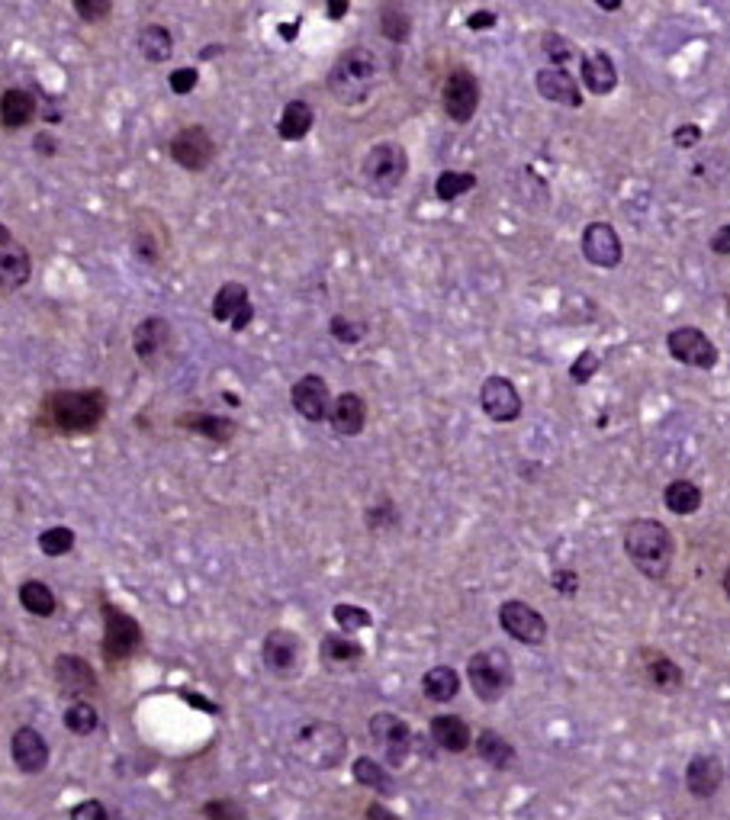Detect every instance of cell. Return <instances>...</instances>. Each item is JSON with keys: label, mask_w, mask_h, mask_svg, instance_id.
I'll return each mask as SVG.
<instances>
[{"label": "cell", "mask_w": 730, "mask_h": 820, "mask_svg": "<svg viewBox=\"0 0 730 820\" xmlns=\"http://www.w3.org/2000/svg\"><path fill=\"white\" fill-rule=\"evenodd\" d=\"M386 81V65L383 58L367 49V46H354V49H345L335 65L329 71V94L341 103V107H364V103L374 97Z\"/></svg>", "instance_id": "cell-1"}, {"label": "cell", "mask_w": 730, "mask_h": 820, "mask_svg": "<svg viewBox=\"0 0 730 820\" xmlns=\"http://www.w3.org/2000/svg\"><path fill=\"white\" fill-rule=\"evenodd\" d=\"M621 544H624L628 560L634 563V570L640 576L653 579V583H663L669 570H673L676 538L663 521H657V518L628 521V525H624V534H621Z\"/></svg>", "instance_id": "cell-2"}, {"label": "cell", "mask_w": 730, "mask_h": 820, "mask_svg": "<svg viewBox=\"0 0 730 820\" xmlns=\"http://www.w3.org/2000/svg\"><path fill=\"white\" fill-rule=\"evenodd\" d=\"M42 419L62 435H91L107 419L103 390H55L42 399Z\"/></svg>", "instance_id": "cell-3"}, {"label": "cell", "mask_w": 730, "mask_h": 820, "mask_svg": "<svg viewBox=\"0 0 730 820\" xmlns=\"http://www.w3.org/2000/svg\"><path fill=\"white\" fill-rule=\"evenodd\" d=\"M290 753H293L296 763L306 766V769L329 772V769H338L341 763H345L348 737L338 724L312 718V721H303L300 727L293 730Z\"/></svg>", "instance_id": "cell-4"}, {"label": "cell", "mask_w": 730, "mask_h": 820, "mask_svg": "<svg viewBox=\"0 0 730 820\" xmlns=\"http://www.w3.org/2000/svg\"><path fill=\"white\" fill-rule=\"evenodd\" d=\"M409 177V152L399 142H377L361 161V184L370 197L386 200Z\"/></svg>", "instance_id": "cell-5"}, {"label": "cell", "mask_w": 730, "mask_h": 820, "mask_svg": "<svg viewBox=\"0 0 730 820\" xmlns=\"http://www.w3.org/2000/svg\"><path fill=\"white\" fill-rule=\"evenodd\" d=\"M467 682H470V689H473L476 698H480V702H486V705L502 702V698L509 695L512 685H515L512 656L505 650H499V647L476 650L467 660Z\"/></svg>", "instance_id": "cell-6"}, {"label": "cell", "mask_w": 730, "mask_h": 820, "mask_svg": "<svg viewBox=\"0 0 730 820\" xmlns=\"http://www.w3.org/2000/svg\"><path fill=\"white\" fill-rule=\"evenodd\" d=\"M100 615H103V660L110 666H119L132 660L142 647V624L123 611L119 605H113L110 599H100Z\"/></svg>", "instance_id": "cell-7"}, {"label": "cell", "mask_w": 730, "mask_h": 820, "mask_svg": "<svg viewBox=\"0 0 730 820\" xmlns=\"http://www.w3.org/2000/svg\"><path fill=\"white\" fill-rule=\"evenodd\" d=\"M499 628L509 634L515 644H525V647H544L550 634L547 618L534 605L521 599H509L499 605Z\"/></svg>", "instance_id": "cell-8"}, {"label": "cell", "mask_w": 730, "mask_h": 820, "mask_svg": "<svg viewBox=\"0 0 730 820\" xmlns=\"http://www.w3.org/2000/svg\"><path fill=\"white\" fill-rule=\"evenodd\" d=\"M666 351L673 361H679L685 367H698V370H714L721 361L718 345H714L702 328H695V325L673 328V332L666 335Z\"/></svg>", "instance_id": "cell-9"}, {"label": "cell", "mask_w": 730, "mask_h": 820, "mask_svg": "<svg viewBox=\"0 0 730 820\" xmlns=\"http://www.w3.org/2000/svg\"><path fill=\"white\" fill-rule=\"evenodd\" d=\"M480 81H476V74L470 68H454L448 78H444V87H441V107L448 113L451 123L464 126L476 116L480 110Z\"/></svg>", "instance_id": "cell-10"}, {"label": "cell", "mask_w": 730, "mask_h": 820, "mask_svg": "<svg viewBox=\"0 0 730 820\" xmlns=\"http://www.w3.org/2000/svg\"><path fill=\"white\" fill-rule=\"evenodd\" d=\"M370 737L383 747V759L390 769H399L409 763L412 727L402 721L396 711H377L374 718H370Z\"/></svg>", "instance_id": "cell-11"}, {"label": "cell", "mask_w": 730, "mask_h": 820, "mask_svg": "<svg viewBox=\"0 0 730 820\" xmlns=\"http://www.w3.org/2000/svg\"><path fill=\"white\" fill-rule=\"evenodd\" d=\"M480 409L489 422L496 425H512L521 419V409H525V402H521V393L518 386L502 377V374H493L486 377L483 386H480Z\"/></svg>", "instance_id": "cell-12"}, {"label": "cell", "mask_w": 730, "mask_h": 820, "mask_svg": "<svg viewBox=\"0 0 730 820\" xmlns=\"http://www.w3.org/2000/svg\"><path fill=\"white\" fill-rule=\"evenodd\" d=\"M168 152H171L174 164H181L184 171L200 174L216 161V142L210 132H206V126H184L171 139Z\"/></svg>", "instance_id": "cell-13"}, {"label": "cell", "mask_w": 730, "mask_h": 820, "mask_svg": "<svg viewBox=\"0 0 730 820\" xmlns=\"http://www.w3.org/2000/svg\"><path fill=\"white\" fill-rule=\"evenodd\" d=\"M174 341V328L165 316H148L132 328V351L145 367H158L168 357Z\"/></svg>", "instance_id": "cell-14"}, {"label": "cell", "mask_w": 730, "mask_h": 820, "mask_svg": "<svg viewBox=\"0 0 730 820\" xmlns=\"http://www.w3.org/2000/svg\"><path fill=\"white\" fill-rule=\"evenodd\" d=\"M579 248H583V258L602 271H612L624 261V245L621 235L615 232L612 222H589L583 229V238H579Z\"/></svg>", "instance_id": "cell-15"}, {"label": "cell", "mask_w": 730, "mask_h": 820, "mask_svg": "<svg viewBox=\"0 0 730 820\" xmlns=\"http://www.w3.org/2000/svg\"><path fill=\"white\" fill-rule=\"evenodd\" d=\"M290 406L296 409V415H303L306 422L322 425L329 419V406H332V390L325 377L319 374H306L290 386Z\"/></svg>", "instance_id": "cell-16"}, {"label": "cell", "mask_w": 730, "mask_h": 820, "mask_svg": "<svg viewBox=\"0 0 730 820\" xmlns=\"http://www.w3.org/2000/svg\"><path fill=\"white\" fill-rule=\"evenodd\" d=\"M300 650H303L300 634L290 628H274V631H267L264 644H261V660L274 676L290 679L296 673V666H300Z\"/></svg>", "instance_id": "cell-17"}, {"label": "cell", "mask_w": 730, "mask_h": 820, "mask_svg": "<svg viewBox=\"0 0 730 820\" xmlns=\"http://www.w3.org/2000/svg\"><path fill=\"white\" fill-rule=\"evenodd\" d=\"M10 756H13V766H17L23 775H39L46 772L49 759H52V750H49V740L39 734L36 727H17L10 737Z\"/></svg>", "instance_id": "cell-18"}, {"label": "cell", "mask_w": 730, "mask_h": 820, "mask_svg": "<svg viewBox=\"0 0 730 820\" xmlns=\"http://www.w3.org/2000/svg\"><path fill=\"white\" fill-rule=\"evenodd\" d=\"M52 676H55V685L68 698H81V695L97 692V669L78 653H58L52 663Z\"/></svg>", "instance_id": "cell-19"}, {"label": "cell", "mask_w": 730, "mask_h": 820, "mask_svg": "<svg viewBox=\"0 0 730 820\" xmlns=\"http://www.w3.org/2000/svg\"><path fill=\"white\" fill-rule=\"evenodd\" d=\"M534 87H538V94L550 103H560V107H570V110H579L583 107V91H579V84L566 65H550V68H541L534 74Z\"/></svg>", "instance_id": "cell-20"}, {"label": "cell", "mask_w": 730, "mask_h": 820, "mask_svg": "<svg viewBox=\"0 0 730 820\" xmlns=\"http://www.w3.org/2000/svg\"><path fill=\"white\" fill-rule=\"evenodd\" d=\"M724 785V763L711 753H698L685 766V788L698 801H711Z\"/></svg>", "instance_id": "cell-21"}, {"label": "cell", "mask_w": 730, "mask_h": 820, "mask_svg": "<svg viewBox=\"0 0 730 820\" xmlns=\"http://www.w3.org/2000/svg\"><path fill=\"white\" fill-rule=\"evenodd\" d=\"M129 248L142 264H152V267L161 264V258H165L168 251V235H165V226H161V219H155L152 213H142L136 219V226H132Z\"/></svg>", "instance_id": "cell-22"}, {"label": "cell", "mask_w": 730, "mask_h": 820, "mask_svg": "<svg viewBox=\"0 0 730 820\" xmlns=\"http://www.w3.org/2000/svg\"><path fill=\"white\" fill-rule=\"evenodd\" d=\"M325 422L332 425V431L338 438H357L367 428V402H364V396H357V393L335 396L332 406H329V419Z\"/></svg>", "instance_id": "cell-23"}, {"label": "cell", "mask_w": 730, "mask_h": 820, "mask_svg": "<svg viewBox=\"0 0 730 820\" xmlns=\"http://www.w3.org/2000/svg\"><path fill=\"white\" fill-rule=\"evenodd\" d=\"M640 673H644L647 685H653V689L663 695H673L676 689H682V666L663 650H653V647L640 650Z\"/></svg>", "instance_id": "cell-24"}, {"label": "cell", "mask_w": 730, "mask_h": 820, "mask_svg": "<svg viewBox=\"0 0 730 820\" xmlns=\"http://www.w3.org/2000/svg\"><path fill=\"white\" fill-rule=\"evenodd\" d=\"M428 734L444 753H467L473 747V730L460 714H435L428 724Z\"/></svg>", "instance_id": "cell-25"}, {"label": "cell", "mask_w": 730, "mask_h": 820, "mask_svg": "<svg viewBox=\"0 0 730 820\" xmlns=\"http://www.w3.org/2000/svg\"><path fill=\"white\" fill-rule=\"evenodd\" d=\"M319 660H322V666L329 669H351V666H357L364 660V647L357 644L354 637H348L345 631L341 634H325L322 637V644H319Z\"/></svg>", "instance_id": "cell-26"}, {"label": "cell", "mask_w": 730, "mask_h": 820, "mask_svg": "<svg viewBox=\"0 0 730 820\" xmlns=\"http://www.w3.org/2000/svg\"><path fill=\"white\" fill-rule=\"evenodd\" d=\"M36 119V97L23 91V87H10L0 94V126L7 132L26 129Z\"/></svg>", "instance_id": "cell-27"}, {"label": "cell", "mask_w": 730, "mask_h": 820, "mask_svg": "<svg viewBox=\"0 0 730 820\" xmlns=\"http://www.w3.org/2000/svg\"><path fill=\"white\" fill-rule=\"evenodd\" d=\"M29 277H33V258L20 245H4L0 248V290L13 293L23 290Z\"/></svg>", "instance_id": "cell-28"}, {"label": "cell", "mask_w": 730, "mask_h": 820, "mask_svg": "<svg viewBox=\"0 0 730 820\" xmlns=\"http://www.w3.org/2000/svg\"><path fill=\"white\" fill-rule=\"evenodd\" d=\"M583 87L595 97H608L618 87V68L608 52H592L583 58Z\"/></svg>", "instance_id": "cell-29"}, {"label": "cell", "mask_w": 730, "mask_h": 820, "mask_svg": "<svg viewBox=\"0 0 730 820\" xmlns=\"http://www.w3.org/2000/svg\"><path fill=\"white\" fill-rule=\"evenodd\" d=\"M312 123H316V113L306 100H290L287 107H283L280 119H277V136L283 142H303L309 132H312Z\"/></svg>", "instance_id": "cell-30"}, {"label": "cell", "mask_w": 730, "mask_h": 820, "mask_svg": "<svg viewBox=\"0 0 730 820\" xmlns=\"http://www.w3.org/2000/svg\"><path fill=\"white\" fill-rule=\"evenodd\" d=\"M702 486L692 483V480H673V483H666L663 489V505H666V512L669 515H679V518H689L695 515L698 509H702Z\"/></svg>", "instance_id": "cell-31"}, {"label": "cell", "mask_w": 730, "mask_h": 820, "mask_svg": "<svg viewBox=\"0 0 730 820\" xmlns=\"http://www.w3.org/2000/svg\"><path fill=\"white\" fill-rule=\"evenodd\" d=\"M422 692L428 702H438V705H448L460 695V673L454 666H431L428 673L422 676Z\"/></svg>", "instance_id": "cell-32"}, {"label": "cell", "mask_w": 730, "mask_h": 820, "mask_svg": "<svg viewBox=\"0 0 730 820\" xmlns=\"http://www.w3.org/2000/svg\"><path fill=\"white\" fill-rule=\"evenodd\" d=\"M187 431H197L200 438H210L216 444H229L235 438L238 425L229 419V415H213V412H197V415H184L181 422H177Z\"/></svg>", "instance_id": "cell-33"}, {"label": "cell", "mask_w": 730, "mask_h": 820, "mask_svg": "<svg viewBox=\"0 0 730 820\" xmlns=\"http://www.w3.org/2000/svg\"><path fill=\"white\" fill-rule=\"evenodd\" d=\"M351 775H354L357 785H364V788H370V792H377V795H393L396 792V782H393V775H390V766H383L380 759H374V756H357L354 766H351Z\"/></svg>", "instance_id": "cell-34"}, {"label": "cell", "mask_w": 730, "mask_h": 820, "mask_svg": "<svg viewBox=\"0 0 730 820\" xmlns=\"http://www.w3.org/2000/svg\"><path fill=\"white\" fill-rule=\"evenodd\" d=\"M139 52L145 62H152V65L168 62V58L174 55V36L168 33V26H161V23L142 26L139 29Z\"/></svg>", "instance_id": "cell-35"}, {"label": "cell", "mask_w": 730, "mask_h": 820, "mask_svg": "<svg viewBox=\"0 0 730 820\" xmlns=\"http://www.w3.org/2000/svg\"><path fill=\"white\" fill-rule=\"evenodd\" d=\"M476 753H480L483 763L493 769H509L515 763L512 740H505L499 730H480V737H476Z\"/></svg>", "instance_id": "cell-36"}, {"label": "cell", "mask_w": 730, "mask_h": 820, "mask_svg": "<svg viewBox=\"0 0 730 820\" xmlns=\"http://www.w3.org/2000/svg\"><path fill=\"white\" fill-rule=\"evenodd\" d=\"M20 605L33 618H52L58 608V599H55L49 583H42V579H26V583L20 586Z\"/></svg>", "instance_id": "cell-37"}, {"label": "cell", "mask_w": 730, "mask_h": 820, "mask_svg": "<svg viewBox=\"0 0 730 820\" xmlns=\"http://www.w3.org/2000/svg\"><path fill=\"white\" fill-rule=\"evenodd\" d=\"M62 721L68 727V734L91 737V734H97V727H100V714L91 702H87V698H71V705L65 708Z\"/></svg>", "instance_id": "cell-38"}, {"label": "cell", "mask_w": 730, "mask_h": 820, "mask_svg": "<svg viewBox=\"0 0 730 820\" xmlns=\"http://www.w3.org/2000/svg\"><path fill=\"white\" fill-rule=\"evenodd\" d=\"M248 303V287L245 283H238V280H229V283H222V287L216 290V296H213V319L216 322H226L229 325V319L235 316L238 309H242Z\"/></svg>", "instance_id": "cell-39"}, {"label": "cell", "mask_w": 730, "mask_h": 820, "mask_svg": "<svg viewBox=\"0 0 730 820\" xmlns=\"http://www.w3.org/2000/svg\"><path fill=\"white\" fill-rule=\"evenodd\" d=\"M380 33H383V39H390V42H396V46H402V42H406L409 36H412V20H409V13L402 10L399 4H386V7H380Z\"/></svg>", "instance_id": "cell-40"}, {"label": "cell", "mask_w": 730, "mask_h": 820, "mask_svg": "<svg viewBox=\"0 0 730 820\" xmlns=\"http://www.w3.org/2000/svg\"><path fill=\"white\" fill-rule=\"evenodd\" d=\"M476 187V174L473 171H441L435 181V197L441 203H454L464 193H470Z\"/></svg>", "instance_id": "cell-41"}, {"label": "cell", "mask_w": 730, "mask_h": 820, "mask_svg": "<svg viewBox=\"0 0 730 820\" xmlns=\"http://www.w3.org/2000/svg\"><path fill=\"white\" fill-rule=\"evenodd\" d=\"M332 618L335 624L345 634H357V631H367V628H374V615H370L367 608L361 605H351V602H338L332 608Z\"/></svg>", "instance_id": "cell-42"}, {"label": "cell", "mask_w": 730, "mask_h": 820, "mask_svg": "<svg viewBox=\"0 0 730 820\" xmlns=\"http://www.w3.org/2000/svg\"><path fill=\"white\" fill-rule=\"evenodd\" d=\"M329 335L335 341H341V345H361V341L367 338V322L348 316V312H335V316L329 319Z\"/></svg>", "instance_id": "cell-43"}, {"label": "cell", "mask_w": 730, "mask_h": 820, "mask_svg": "<svg viewBox=\"0 0 730 820\" xmlns=\"http://www.w3.org/2000/svg\"><path fill=\"white\" fill-rule=\"evenodd\" d=\"M74 531L71 528H65V525H55V528H46L39 534V550L46 557H65V554H71L74 550Z\"/></svg>", "instance_id": "cell-44"}, {"label": "cell", "mask_w": 730, "mask_h": 820, "mask_svg": "<svg viewBox=\"0 0 730 820\" xmlns=\"http://www.w3.org/2000/svg\"><path fill=\"white\" fill-rule=\"evenodd\" d=\"M541 49L550 58V65H566V62H573L576 58V46L570 39H563L560 33H544Z\"/></svg>", "instance_id": "cell-45"}, {"label": "cell", "mask_w": 730, "mask_h": 820, "mask_svg": "<svg viewBox=\"0 0 730 820\" xmlns=\"http://www.w3.org/2000/svg\"><path fill=\"white\" fill-rule=\"evenodd\" d=\"M599 367H602V357L595 354V351H583L576 357V361L570 364V380L576 386H586L595 374H599Z\"/></svg>", "instance_id": "cell-46"}, {"label": "cell", "mask_w": 730, "mask_h": 820, "mask_svg": "<svg viewBox=\"0 0 730 820\" xmlns=\"http://www.w3.org/2000/svg\"><path fill=\"white\" fill-rule=\"evenodd\" d=\"M71 7L84 23H103L113 13V0H71Z\"/></svg>", "instance_id": "cell-47"}, {"label": "cell", "mask_w": 730, "mask_h": 820, "mask_svg": "<svg viewBox=\"0 0 730 820\" xmlns=\"http://www.w3.org/2000/svg\"><path fill=\"white\" fill-rule=\"evenodd\" d=\"M550 586H554V592L563 595V599H573L579 592V573L573 566H557V570L550 573Z\"/></svg>", "instance_id": "cell-48"}, {"label": "cell", "mask_w": 730, "mask_h": 820, "mask_svg": "<svg viewBox=\"0 0 730 820\" xmlns=\"http://www.w3.org/2000/svg\"><path fill=\"white\" fill-rule=\"evenodd\" d=\"M200 814L210 820H229V817H245V808H238V804H232L229 798H216L210 804H203Z\"/></svg>", "instance_id": "cell-49"}, {"label": "cell", "mask_w": 730, "mask_h": 820, "mask_svg": "<svg viewBox=\"0 0 730 820\" xmlns=\"http://www.w3.org/2000/svg\"><path fill=\"white\" fill-rule=\"evenodd\" d=\"M399 515L390 502H383V505H374V509H367V525L374 528V531H386L390 525H396Z\"/></svg>", "instance_id": "cell-50"}, {"label": "cell", "mask_w": 730, "mask_h": 820, "mask_svg": "<svg viewBox=\"0 0 730 820\" xmlns=\"http://www.w3.org/2000/svg\"><path fill=\"white\" fill-rule=\"evenodd\" d=\"M197 81H200V74H197V68H177V71H171V78H168V84H171V91L177 94V97H184V94H190L193 87H197Z\"/></svg>", "instance_id": "cell-51"}, {"label": "cell", "mask_w": 730, "mask_h": 820, "mask_svg": "<svg viewBox=\"0 0 730 820\" xmlns=\"http://www.w3.org/2000/svg\"><path fill=\"white\" fill-rule=\"evenodd\" d=\"M68 817H71V820H107V817H110V811L103 808V804H100L97 798H91V801L74 804V808L68 811Z\"/></svg>", "instance_id": "cell-52"}, {"label": "cell", "mask_w": 730, "mask_h": 820, "mask_svg": "<svg viewBox=\"0 0 730 820\" xmlns=\"http://www.w3.org/2000/svg\"><path fill=\"white\" fill-rule=\"evenodd\" d=\"M698 142H702V126H695V123H685L673 132V145L682 148V152H689V148H695Z\"/></svg>", "instance_id": "cell-53"}, {"label": "cell", "mask_w": 730, "mask_h": 820, "mask_svg": "<svg viewBox=\"0 0 730 820\" xmlns=\"http://www.w3.org/2000/svg\"><path fill=\"white\" fill-rule=\"evenodd\" d=\"M499 23V17L493 10H476V13H470L467 17V26L470 29H476V33H480V29H493Z\"/></svg>", "instance_id": "cell-54"}, {"label": "cell", "mask_w": 730, "mask_h": 820, "mask_svg": "<svg viewBox=\"0 0 730 820\" xmlns=\"http://www.w3.org/2000/svg\"><path fill=\"white\" fill-rule=\"evenodd\" d=\"M33 152L42 155V158H52L58 152V142L49 136V132H36V136H33Z\"/></svg>", "instance_id": "cell-55"}, {"label": "cell", "mask_w": 730, "mask_h": 820, "mask_svg": "<svg viewBox=\"0 0 730 820\" xmlns=\"http://www.w3.org/2000/svg\"><path fill=\"white\" fill-rule=\"evenodd\" d=\"M251 319H255V306H251V303H245V306L238 309L235 316L229 319V328H232V332H245V328L251 325Z\"/></svg>", "instance_id": "cell-56"}, {"label": "cell", "mask_w": 730, "mask_h": 820, "mask_svg": "<svg viewBox=\"0 0 730 820\" xmlns=\"http://www.w3.org/2000/svg\"><path fill=\"white\" fill-rule=\"evenodd\" d=\"M711 251H714V255H721V258L730 255V229L727 226H721L718 235L711 238Z\"/></svg>", "instance_id": "cell-57"}, {"label": "cell", "mask_w": 730, "mask_h": 820, "mask_svg": "<svg viewBox=\"0 0 730 820\" xmlns=\"http://www.w3.org/2000/svg\"><path fill=\"white\" fill-rule=\"evenodd\" d=\"M348 0H325V13H329L332 20H345V13H348Z\"/></svg>", "instance_id": "cell-58"}, {"label": "cell", "mask_w": 730, "mask_h": 820, "mask_svg": "<svg viewBox=\"0 0 730 820\" xmlns=\"http://www.w3.org/2000/svg\"><path fill=\"white\" fill-rule=\"evenodd\" d=\"M187 702L193 705V708H203V711H216V705L213 702H206V698H197V692H181Z\"/></svg>", "instance_id": "cell-59"}, {"label": "cell", "mask_w": 730, "mask_h": 820, "mask_svg": "<svg viewBox=\"0 0 730 820\" xmlns=\"http://www.w3.org/2000/svg\"><path fill=\"white\" fill-rule=\"evenodd\" d=\"M367 817H386V820H396V814L386 808V804H370L367 808Z\"/></svg>", "instance_id": "cell-60"}, {"label": "cell", "mask_w": 730, "mask_h": 820, "mask_svg": "<svg viewBox=\"0 0 730 820\" xmlns=\"http://www.w3.org/2000/svg\"><path fill=\"white\" fill-rule=\"evenodd\" d=\"M595 4H599L602 10H608V13H615V10H621L624 0H595Z\"/></svg>", "instance_id": "cell-61"}, {"label": "cell", "mask_w": 730, "mask_h": 820, "mask_svg": "<svg viewBox=\"0 0 730 820\" xmlns=\"http://www.w3.org/2000/svg\"><path fill=\"white\" fill-rule=\"evenodd\" d=\"M4 245H13V232L4 226V222H0V248H4Z\"/></svg>", "instance_id": "cell-62"}]
</instances>
